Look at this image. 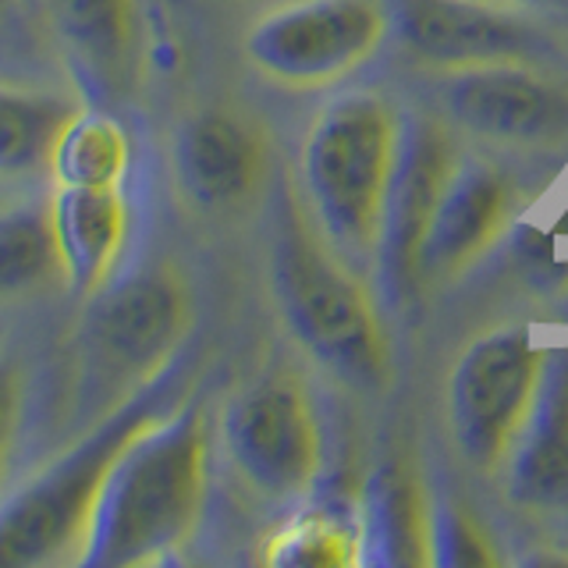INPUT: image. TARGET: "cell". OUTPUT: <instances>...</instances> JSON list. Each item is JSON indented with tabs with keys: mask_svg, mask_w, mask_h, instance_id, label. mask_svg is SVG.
<instances>
[{
	"mask_svg": "<svg viewBox=\"0 0 568 568\" xmlns=\"http://www.w3.org/2000/svg\"><path fill=\"white\" fill-rule=\"evenodd\" d=\"M210 434L200 405L156 413L124 444L103 479L79 565L132 568L171 558L200 529Z\"/></svg>",
	"mask_w": 568,
	"mask_h": 568,
	"instance_id": "6da1fadb",
	"label": "cell"
},
{
	"mask_svg": "<svg viewBox=\"0 0 568 568\" xmlns=\"http://www.w3.org/2000/svg\"><path fill=\"white\" fill-rule=\"evenodd\" d=\"M192 324L189 281L171 263L114 277L100 295L85 298L71 381V423L79 434L164 377Z\"/></svg>",
	"mask_w": 568,
	"mask_h": 568,
	"instance_id": "7a4b0ae2",
	"label": "cell"
},
{
	"mask_svg": "<svg viewBox=\"0 0 568 568\" xmlns=\"http://www.w3.org/2000/svg\"><path fill=\"white\" fill-rule=\"evenodd\" d=\"M398 153V111L377 93H345L313 118L302 182L316 224L342 260H363L381 245Z\"/></svg>",
	"mask_w": 568,
	"mask_h": 568,
	"instance_id": "3957f363",
	"label": "cell"
},
{
	"mask_svg": "<svg viewBox=\"0 0 568 568\" xmlns=\"http://www.w3.org/2000/svg\"><path fill=\"white\" fill-rule=\"evenodd\" d=\"M164 405L156 384L82 430L0 501V565H79L114 458Z\"/></svg>",
	"mask_w": 568,
	"mask_h": 568,
	"instance_id": "277c9868",
	"label": "cell"
},
{
	"mask_svg": "<svg viewBox=\"0 0 568 568\" xmlns=\"http://www.w3.org/2000/svg\"><path fill=\"white\" fill-rule=\"evenodd\" d=\"M274 298L288 334L320 366L355 387H381L387 345L369 292L298 217L274 245Z\"/></svg>",
	"mask_w": 568,
	"mask_h": 568,
	"instance_id": "5b68a950",
	"label": "cell"
},
{
	"mask_svg": "<svg viewBox=\"0 0 568 568\" xmlns=\"http://www.w3.org/2000/svg\"><path fill=\"white\" fill-rule=\"evenodd\" d=\"M387 29L390 14L381 0H288L248 26L242 50L263 79L320 89L363 68Z\"/></svg>",
	"mask_w": 568,
	"mask_h": 568,
	"instance_id": "8992f818",
	"label": "cell"
},
{
	"mask_svg": "<svg viewBox=\"0 0 568 568\" xmlns=\"http://www.w3.org/2000/svg\"><path fill=\"white\" fill-rule=\"evenodd\" d=\"M544 352L526 327L479 334L458 355L448 377V423L455 448L479 469L508 458L540 381Z\"/></svg>",
	"mask_w": 568,
	"mask_h": 568,
	"instance_id": "52a82bcc",
	"label": "cell"
},
{
	"mask_svg": "<svg viewBox=\"0 0 568 568\" xmlns=\"http://www.w3.org/2000/svg\"><path fill=\"white\" fill-rule=\"evenodd\" d=\"M221 434L231 466L260 497L295 501L313 490L324 440L306 390L295 381L271 377L245 387L227 405Z\"/></svg>",
	"mask_w": 568,
	"mask_h": 568,
	"instance_id": "ba28073f",
	"label": "cell"
},
{
	"mask_svg": "<svg viewBox=\"0 0 568 568\" xmlns=\"http://www.w3.org/2000/svg\"><path fill=\"white\" fill-rule=\"evenodd\" d=\"M440 106L469 135L505 146H544L568 135V82L532 61H494L444 71Z\"/></svg>",
	"mask_w": 568,
	"mask_h": 568,
	"instance_id": "9c48e42d",
	"label": "cell"
},
{
	"mask_svg": "<svg viewBox=\"0 0 568 568\" xmlns=\"http://www.w3.org/2000/svg\"><path fill=\"white\" fill-rule=\"evenodd\" d=\"M398 32L416 58L444 71L540 61L550 50L547 29L511 0H398Z\"/></svg>",
	"mask_w": 568,
	"mask_h": 568,
	"instance_id": "30bf717a",
	"label": "cell"
},
{
	"mask_svg": "<svg viewBox=\"0 0 568 568\" xmlns=\"http://www.w3.org/2000/svg\"><path fill=\"white\" fill-rule=\"evenodd\" d=\"M171 171L182 200L200 213L239 210L263 185L266 139L231 106H200L174 129Z\"/></svg>",
	"mask_w": 568,
	"mask_h": 568,
	"instance_id": "8fae6325",
	"label": "cell"
},
{
	"mask_svg": "<svg viewBox=\"0 0 568 568\" xmlns=\"http://www.w3.org/2000/svg\"><path fill=\"white\" fill-rule=\"evenodd\" d=\"M511 213V182L490 164H455L416 253V274L448 281L487 253Z\"/></svg>",
	"mask_w": 568,
	"mask_h": 568,
	"instance_id": "7c38bea8",
	"label": "cell"
},
{
	"mask_svg": "<svg viewBox=\"0 0 568 568\" xmlns=\"http://www.w3.org/2000/svg\"><path fill=\"white\" fill-rule=\"evenodd\" d=\"M50 224L61 260V284L75 298H93L121 271L132 206L124 185H53Z\"/></svg>",
	"mask_w": 568,
	"mask_h": 568,
	"instance_id": "4fadbf2b",
	"label": "cell"
},
{
	"mask_svg": "<svg viewBox=\"0 0 568 568\" xmlns=\"http://www.w3.org/2000/svg\"><path fill=\"white\" fill-rule=\"evenodd\" d=\"M508 494L532 508L568 501V348L544 352L537 390L508 452Z\"/></svg>",
	"mask_w": 568,
	"mask_h": 568,
	"instance_id": "5bb4252c",
	"label": "cell"
},
{
	"mask_svg": "<svg viewBox=\"0 0 568 568\" xmlns=\"http://www.w3.org/2000/svg\"><path fill=\"white\" fill-rule=\"evenodd\" d=\"M36 4L82 82L97 93H118L129 85L142 29L139 0H36Z\"/></svg>",
	"mask_w": 568,
	"mask_h": 568,
	"instance_id": "9a60e30c",
	"label": "cell"
},
{
	"mask_svg": "<svg viewBox=\"0 0 568 568\" xmlns=\"http://www.w3.org/2000/svg\"><path fill=\"white\" fill-rule=\"evenodd\" d=\"M359 565L423 568L434 565V508L416 476L402 466H384L366 479Z\"/></svg>",
	"mask_w": 568,
	"mask_h": 568,
	"instance_id": "2e32d148",
	"label": "cell"
},
{
	"mask_svg": "<svg viewBox=\"0 0 568 568\" xmlns=\"http://www.w3.org/2000/svg\"><path fill=\"white\" fill-rule=\"evenodd\" d=\"M455 168L452 150L444 135L430 124H419L413 135H402V153L395 168V182L387 195L384 213V239L387 263L395 266L398 281L416 274V253L423 242V231L437 206V195Z\"/></svg>",
	"mask_w": 568,
	"mask_h": 568,
	"instance_id": "e0dca14e",
	"label": "cell"
},
{
	"mask_svg": "<svg viewBox=\"0 0 568 568\" xmlns=\"http://www.w3.org/2000/svg\"><path fill=\"white\" fill-rule=\"evenodd\" d=\"M79 93L43 82L0 79V185H32L50 178V160Z\"/></svg>",
	"mask_w": 568,
	"mask_h": 568,
	"instance_id": "ac0fdd59",
	"label": "cell"
},
{
	"mask_svg": "<svg viewBox=\"0 0 568 568\" xmlns=\"http://www.w3.org/2000/svg\"><path fill=\"white\" fill-rule=\"evenodd\" d=\"M132 171V139L124 124L100 111L79 106L58 135L50 160L53 185H124Z\"/></svg>",
	"mask_w": 568,
	"mask_h": 568,
	"instance_id": "d6986e66",
	"label": "cell"
},
{
	"mask_svg": "<svg viewBox=\"0 0 568 568\" xmlns=\"http://www.w3.org/2000/svg\"><path fill=\"white\" fill-rule=\"evenodd\" d=\"M61 281L50 203L14 195L0 206V302L22 298Z\"/></svg>",
	"mask_w": 568,
	"mask_h": 568,
	"instance_id": "ffe728a7",
	"label": "cell"
},
{
	"mask_svg": "<svg viewBox=\"0 0 568 568\" xmlns=\"http://www.w3.org/2000/svg\"><path fill=\"white\" fill-rule=\"evenodd\" d=\"M359 529L331 511H306L266 540L263 561L277 568H345L359 565Z\"/></svg>",
	"mask_w": 568,
	"mask_h": 568,
	"instance_id": "44dd1931",
	"label": "cell"
},
{
	"mask_svg": "<svg viewBox=\"0 0 568 568\" xmlns=\"http://www.w3.org/2000/svg\"><path fill=\"white\" fill-rule=\"evenodd\" d=\"M29 419V369L11 352H0V501L11 490V469Z\"/></svg>",
	"mask_w": 568,
	"mask_h": 568,
	"instance_id": "7402d4cb",
	"label": "cell"
},
{
	"mask_svg": "<svg viewBox=\"0 0 568 568\" xmlns=\"http://www.w3.org/2000/svg\"><path fill=\"white\" fill-rule=\"evenodd\" d=\"M490 540L466 511L455 505L434 508V565L440 568H484L494 565Z\"/></svg>",
	"mask_w": 568,
	"mask_h": 568,
	"instance_id": "603a6c76",
	"label": "cell"
},
{
	"mask_svg": "<svg viewBox=\"0 0 568 568\" xmlns=\"http://www.w3.org/2000/svg\"><path fill=\"white\" fill-rule=\"evenodd\" d=\"M8 200H14V189L11 185H0V206H4Z\"/></svg>",
	"mask_w": 568,
	"mask_h": 568,
	"instance_id": "cb8c5ba5",
	"label": "cell"
},
{
	"mask_svg": "<svg viewBox=\"0 0 568 568\" xmlns=\"http://www.w3.org/2000/svg\"><path fill=\"white\" fill-rule=\"evenodd\" d=\"M4 4H8V0H0V8H4Z\"/></svg>",
	"mask_w": 568,
	"mask_h": 568,
	"instance_id": "d4e9b609",
	"label": "cell"
}]
</instances>
